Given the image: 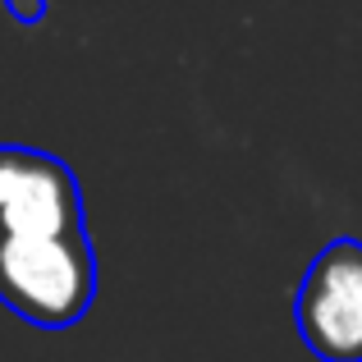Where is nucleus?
Returning <instances> with one entry per match:
<instances>
[{"mask_svg": "<svg viewBox=\"0 0 362 362\" xmlns=\"http://www.w3.org/2000/svg\"><path fill=\"white\" fill-rule=\"evenodd\" d=\"M97 298V257L88 234L0 239V303L37 330H69Z\"/></svg>", "mask_w": 362, "mask_h": 362, "instance_id": "nucleus-1", "label": "nucleus"}, {"mask_svg": "<svg viewBox=\"0 0 362 362\" xmlns=\"http://www.w3.org/2000/svg\"><path fill=\"white\" fill-rule=\"evenodd\" d=\"M303 344L321 362H362V239H330L293 298Z\"/></svg>", "mask_w": 362, "mask_h": 362, "instance_id": "nucleus-2", "label": "nucleus"}, {"mask_svg": "<svg viewBox=\"0 0 362 362\" xmlns=\"http://www.w3.org/2000/svg\"><path fill=\"white\" fill-rule=\"evenodd\" d=\"M83 230L74 170L51 151L0 147V239H46Z\"/></svg>", "mask_w": 362, "mask_h": 362, "instance_id": "nucleus-3", "label": "nucleus"}, {"mask_svg": "<svg viewBox=\"0 0 362 362\" xmlns=\"http://www.w3.org/2000/svg\"><path fill=\"white\" fill-rule=\"evenodd\" d=\"M5 5H9V14L23 18V23H42L46 18V0H5Z\"/></svg>", "mask_w": 362, "mask_h": 362, "instance_id": "nucleus-4", "label": "nucleus"}]
</instances>
